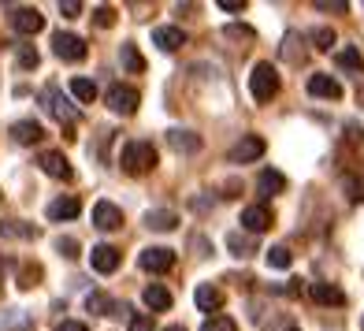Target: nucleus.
<instances>
[{
  "label": "nucleus",
  "mask_w": 364,
  "mask_h": 331,
  "mask_svg": "<svg viewBox=\"0 0 364 331\" xmlns=\"http://www.w3.org/2000/svg\"><path fill=\"white\" fill-rule=\"evenodd\" d=\"M227 38H253L250 26H227Z\"/></svg>",
  "instance_id": "nucleus-40"
},
{
  "label": "nucleus",
  "mask_w": 364,
  "mask_h": 331,
  "mask_svg": "<svg viewBox=\"0 0 364 331\" xmlns=\"http://www.w3.org/2000/svg\"><path fill=\"white\" fill-rule=\"evenodd\" d=\"M60 15H63V19H78L82 4H78V0H60Z\"/></svg>",
  "instance_id": "nucleus-36"
},
{
  "label": "nucleus",
  "mask_w": 364,
  "mask_h": 331,
  "mask_svg": "<svg viewBox=\"0 0 364 331\" xmlns=\"http://www.w3.org/2000/svg\"><path fill=\"white\" fill-rule=\"evenodd\" d=\"M90 264H93V272H101V275H112L115 268H119V250H115V246H93V253H90Z\"/></svg>",
  "instance_id": "nucleus-15"
},
{
  "label": "nucleus",
  "mask_w": 364,
  "mask_h": 331,
  "mask_svg": "<svg viewBox=\"0 0 364 331\" xmlns=\"http://www.w3.org/2000/svg\"><path fill=\"white\" fill-rule=\"evenodd\" d=\"M119 168H123L127 175H145V172H153V168H156V145L145 142V138L127 142V145L119 149Z\"/></svg>",
  "instance_id": "nucleus-1"
},
{
  "label": "nucleus",
  "mask_w": 364,
  "mask_h": 331,
  "mask_svg": "<svg viewBox=\"0 0 364 331\" xmlns=\"http://www.w3.org/2000/svg\"><path fill=\"white\" fill-rule=\"evenodd\" d=\"M250 93H253V101H260V105H268L272 97L279 93V71L272 68L268 60H260L257 68H253V75H250Z\"/></svg>",
  "instance_id": "nucleus-2"
},
{
  "label": "nucleus",
  "mask_w": 364,
  "mask_h": 331,
  "mask_svg": "<svg viewBox=\"0 0 364 331\" xmlns=\"http://www.w3.org/2000/svg\"><path fill=\"white\" fill-rule=\"evenodd\" d=\"M264 138L260 135H245L235 149H230V164H253V160H260L264 157Z\"/></svg>",
  "instance_id": "nucleus-9"
},
{
  "label": "nucleus",
  "mask_w": 364,
  "mask_h": 331,
  "mask_svg": "<svg viewBox=\"0 0 364 331\" xmlns=\"http://www.w3.org/2000/svg\"><path fill=\"white\" fill-rule=\"evenodd\" d=\"M86 309L93 312V317H115V312H130L127 305H119L115 298H108V294H101V290H93V294L86 298Z\"/></svg>",
  "instance_id": "nucleus-16"
},
{
  "label": "nucleus",
  "mask_w": 364,
  "mask_h": 331,
  "mask_svg": "<svg viewBox=\"0 0 364 331\" xmlns=\"http://www.w3.org/2000/svg\"><path fill=\"white\" fill-rule=\"evenodd\" d=\"M41 105H45L48 115H56V120H60V123H68V127L78 120V108L60 93V86H45V90H41Z\"/></svg>",
  "instance_id": "nucleus-4"
},
{
  "label": "nucleus",
  "mask_w": 364,
  "mask_h": 331,
  "mask_svg": "<svg viewBox=\"0 0 364 331\" xmlns=\"http://www.w3.org/2000/svg\"><path fill=\"white\" fill-rule=\"evenodd\" d=\"M56 253L68 257V261H75V257H78V238H63V235H60V238H56Z\"/></svg>",
  "instance_id": "nucleus-32"
},
{
  "label": "nucleus",
  "mask_w": 364,
  "mask_h": 331,
  "mask_svg": "<svg viewBox=\"0 0 364 331\" xmlns=\"http://www.w3.org/2000/svg\"><path fill=\"white\" fill-rule=\"evenodd\" d=\"M141 302L153 309V312H168V309H171V290L164 287V283H149V287L141 290Z\"/></svg>",
  "instance_id": "nucleus-18"
},
{
  "label": "nucleus",
  "mask_w": 364,
  "mask_h": 331,
  "mask_svg": "<svg viewBox=\"0 0 364 331\" xmlns=\"http://www.w3.org/2000/svg\"><path fill=\"white\" fill-rule=\"evenodd\" d=\"M38 168L48 175V179H63V183H68V179L75 175V168H71V160L60 153V149H45V153H38Z\"/></svg>",
  "instance_id": "nucleus-7"
},
{
  "label": "nucleus",
  "mask_w": 364,
  "mask_h": 331,
  "mask_svg": "<svg viewBox=\"0 0 364 331\" xmlns=\"http://www.w3.org/2000/svg\"><path fill=\"white\" fill-rule=\"evenodd\" d=\"M138 264H141V272L164 275V272L175 268V250H168V246H149V250L138 253Z\"/></svg>",
  "instance_id": "nucleus-6"
},
{
  "label": "nucleus",
  "mask_w": 364,
  "mask_h": 331,
  "mask_svg": "<svg viewBox=\"0 0 364 331\" xmlns=\"http://www.w3.org/2000/svg\"><path fill=\"white\" fill-rule=\"evenodd\" d=\"M53 331H86V324H82V320H60Z\"/></svg>",
  "instance_id": "nucleus-39"
},
{
  "label": "nucleus",
  "mask_w": 364,
  "mask_h": 331,
  "mask_svg": "<svg viewBox=\"0 0 364 331\" xmlns=\"http://www.w3.org/2000/svg\"><path fill=\"white\" fill-rule=\"evenodd\" d=\"M227 246H230V253H235V257H250L253 253V242L242 238V235H227Z\"/></svg>",
  "instance_id": "nucleus-30"
},
{
  "label": "nucleus",
  "mask_w": 364,
  "mask_h": 331,
  "mask_svg": "<svg viewBox=\"0 0 364 331\" xmlns=\"http://www.w3.org/2000/svg\"><path fill=\"white\" fill-rule=\"evenodd\" d=\"M127 327L130 331H153V317H149V312H130Z\"/></svg>",
  "instance_id": "nucleus-33"
},
{
  "label": "nucleus",
  "mask_w": 364,
  "mask_h": 331,
  "mask_svg": "<svg viewBox=\"0 0 364 331\" xmlns=\"http://www.w3.org/2000/svg\"><path fill=\"white\" fill-rule=\"evenodd\" d=\"M193 302H197V309H201V312H216L223 305V290L212 287V283H201V287L193 290Z\"/></svg>",
  "instance_id": "nucleus-20"
},
{
  "label": "nucleus",
  "mask_w": 364,
  "mask_h": 331,
  "mask_svg": "<svg viewBox=\"0 0 364 331\" xmlns=\"http://www.w3.org/2000/svg\"><path fill=\"white\" fill-rule=\"evenodd\" d=\"M238 224L250 231V235H260V231H268V227H272V212L264 209V205H245Z\"/></svg>",
  "instance_id": "nucleus-13"
},
{
  "label": "nucleus",
  "mask_w": 364,
  "mask_h": 331,
  "mask_svg": "<svg viewBox=\"0 0 364 331\" xmlns=\"http://www.w3.org/2000/svg\"><path fill=\"white\" fill-rule=\"evenodd\" d=\"M257 190L268 197V194H279V190H287V175L283 172H275V168H264L260 179H257Z\"/></svg>",
  "instance_id": "nucleus-24"
},
{
  "label": "nucleus",
  "mask_w": 364,
  "mask_h": 331,
  "mask_svg": "<svg viewBox=\"0 0 364 331\" xmlns=\"http://www.w3.org/2000/svg\"><path fill=\"white\" fill-rule=\"evenodd\" d=\"M153 45L164 48V53H175V48L186 45V34H182L178 26H156L153 30Z\"/></svg>",
  "instance_id": "nucleus-19"
},
{
  "label": "nucleus",
  "mask_w": 364,
  "mask_h": 331,
  "mask_svg": "<svg viewBox=\"0 0 364 331\" xmlns=\"http://www.w3.org/2000/svg\"><path fill=\"white\" fill-rule=\"evenodd\" d=\"M335 63H338L342 71H353V75H360V68H364V60H360V48H353V45L338 48V53H335Z\"/></svg>",
  "instance_id": "nucleus-25"
},
{
  "label": "nucleus",
  "mask_w": 364,
  "mask_h": 331,
  "mask_svg": "<svg viewBox=\"0 0 364 331\" xmlns=\"http://www.w3.org/2000/svg\"><path fill=\"white\" fill-rule=\"evenodd\" d=\"M71 93H75V101H82V105H93V97H97V82L93 78H71Z\"/></svg>",
  "instance_id": "nucleus-27"
},
{
  "label": "nucleus",
  "mask_w": 364,
  "mask_h": 331,
  "mask_svg": "<svg viewBox=\"0 0 364 331\" xmlns=\"http://www.w3.org/2000/svg\"><path fill=\"white\" fill-rule=\"evenodd\" d=\"M360 324H364V320H360Z\"/></svg>",
  "instance_id": "nucleus-44"
},
{
  "label": "nucleus",
  "mask_w": 364,
  "mask_h": 331,
  "mask_svg": "<svg viewBox=\"0 0 364 331\" xmlns=\"http://www.w3.org/2000/svg\"><path fill=\"white\" fill-rule=\"evenodd\" d=\"M309 41L316 45L320 53H327V48L335 45V30H331V26H316V30H312V34H309Z\"/></svg>",
  "instance_id": "nucleus-29"
},
{
  "label": "nucleus",
  "mask_w": 364,
  "mask_h": 331,
  "mask_svg": "<svg viewBox=\"0 0 364 331\" xmlns=\"http://www.w3.org/2000/svg\"><path fill=\"white\" fill-rule=\"evenodd\" d=\"M309 294H312V302H320V305H342L346 302V294L335 283H309Z\"/></svg>",
  "instance_id": "nucleus-22"
},
{
  "label": "nucleus",
  "mask_w": 364,
  "mask_h": 331,
  "mask_svg": "<svg viewBox=\"0 0 364 331\" xmlns=\"http://www.w3.org/2000/svg\"><path fill=\"white\" fill-rule=\"evenodd\" d=\"M145 227L149 231H175L178 227V212H171V209H149L145 212Z\"/></svg>",
  "instance_id": "nucleus-21"
},
{
  "label": "nucleus",
  "mask_w": 364,
  "mask_h": 331,
  "mask_svg": "<svg viewBox=\"0 0 364 331\" xmlns=\"http://www.w3.org/2000/svg\"><path fill=\"white\" fill-rule=\"evenodd\" d=\"M119 63H123V71H130V75H141L145 71V60H141L134 41H123L119 45Z\"/></svg>",
  "instance_id": "nucleus-23"
},
{
  "label": "nucleus",
  "mask_w": 364,
  "mask_h": 331,
  "mask_svg": "<svg viewBox=\"0 0 364 331\" xmlns=\"http://www.w3.org/2000/svg\"><path fill=\"white\" fill-rule=\"evenodd\" d=\"M201 331H238V324L230 320V317H208L201 324Z\"/></svg>",
  "instance_id": "nucleus-31"
},
{
  "label": "nucleus",
  "mask_w": 364,
  "mask_h": 331,
  "mask_svg": "<svg viewBox=\"0 0 364 331\" xmlns=\"http://www.w3.org/2000/svg\"><path fill=\"white\" fill-rule=\"evenodd\" d=\"M309 93H312V97H323V101H338V97H342V86H338L335 75L316 71V75H309Z\"/></svg>",
  "instance_id": "nucleus-11"
},
{
  "label": "nucleus",
  "mask_w": 364,
  "mask_h": 331,
  "mask_svg": "<svg viewBox=\"0 0 364 331\" xmlns=\"http://www.w3.org/2000/svg\"><path fill=\"white\" fill-rule=\"evenodd\" d=\"M19 68H23V71L38 68V53H34V48H26V45L19 48Z\"/></svg>",
  "instance_id": "nucleus-37"
},
{
  "label": "nucleus",
  "mask_w": 364,
  "mask_h": 331,
  "mask_svg": "<svg viewBox=\"0 0 364 331\" xmlns=\"http://www.w3.org/2000/svg\"><path fill=\"white\" fill-rule=\"evenodd\" d=\"M11 26H15V34H23V38H34L45 30V15L38 8H15L11 11Z\"/></svg>",
  "instance_id": "nucleus-8"
},
{
  "label": "nucleus",
  "mask_w": 364,
  "mask_h": 331,
  "mask_svg": "<svg viewBox=\"0 0 364 331\" xmlns=\"http://www.w3.org/2000/svg\"><path fill=\"white\" fill-rule=\"evenodd\" d=\"M264 261H268V268H279V272H287L290 264H294V257H290L287 246H272V250L264 253Z\"/></svg>",
  "instance_id": "nucleus-28"
},
{
  "label": "nucleus",
  "mask_w": 364,
  "mask_h": 331,
  "mask_svg": "<svg viewBox=\"0 0 364 331\" xmlns=\"http://www.w3.org/2000/svg\"><path fill=\"white\" fill-rule=\"evenodd\" d=\"M8 135H11V142H19V145H34V142L45 138V127L38 120H19V123L8 127Z\"/></svg>",
  "instance_id": "nucleus-14"
},
{
  "label": "nucleus",
  "mask_w": 364,
  "mask_h": 331,
  "mask_svg": "<svg viewBox=\"0 0 364 331\" xmlns=\"http://www.w3.org/2000/svg\"><path fill=\"white\" fill-rule=\"evenodd\" d=\"M287 331H301V327H287Z\"/></svg>",
  "instance_id": "nucleus-43"
},
{
  "label": "nucleus",
  "mask_w": 364,
  "mask_h": 331,
  "mask_svg": "<svg viewBox=\"0 0 364 331\" xmlns=\"http://www.w3.org/2000/svg\"><path fill=\"white\" fill-rule=\"evenodd\" d=\"M93 227L97 231H119L123 227V209L112 201H97L93 205Z\"/></svg>",
  "instance_id": "nucleus-10"
},
{
  "label": "nucleus",
  "mask_w": 364,
  "mask_h": 331,
  "mask_svg": "<svg viewBox=\"0 0 364 331\" xmlns=\"http://www.w3.org/2000/svg\"><path fill=\"white\" fill-rule=\"evenodd\" d=\"M164 331H186V327H182V324H171V327H164Z\"/></svg>",
  "instance_id": "nucleus-42"
},
{
  "label": "nucleus",
  "mask_w": 364,
  "mask_h": 331,
  "mask_svg": "<svg viewBox=\"0 0 364 331\" xmlns=\"http://www.w3.org/2000/svg\"><path fill=\"white\" fill-rule=\"evenodd\" d=\"M78 209H82V205H78V197L68 194V197H56V201H48L45 212H48V220H53V224H63V220H75V216H78Z\"/></svg>",
  "instance_id": "nucleus-17"
},
{
  "label": "nucleus",
  "mask_w": 364,
  "mask_h": 331,
  "mask_svg": "<svg viewBox=\"0 0 364 331\" xmlns=\"http://www.w3.org/2000/svg\"><path fill=\"white\" fill-rule=\"evenodd\" d=\"M316 8H320V11H338V15H342V11H350V4H346V0H335V4H327V0H316Z\"/></svg>",
  "instance_id": "nucleus-38"
},
{
  "label": "nucleus",
  "mask_w": 364,
  "mask_h": 331,
  "mask_svg": "<svg viewBox=\"0 0 364 331\" xmlns=\"http://www.w3.org/2000/svg\"><path fill=\"white\" fill-rule=\"evenodd\" d=\"M220 8H223V11H242L245 0H220Z\"/></svg>",
  "instance_id": "nucleus-41"
},
{
  "label": "nucleus",
  "mask_w": 364,
  "mask_h": 331,
  "mask_svg": "<svg viewBox=\"0 0 364 331\" xmlns=\"http://www.w3.org/2000/svg\"><path fill=\"white\" fill-rule=\"evenodd\" d=\"M93 23H97V26H112V23H115V8H108V4L97 8V11H93Z\"/></svg>",
  "instance_id": "nucleus-35"
},
{
  "label": "nucleus",
  "mask_w": 364,
  "mask_h": 331,
  "mask_svg": "<svg viewBox=\"0 0 364 331\" xmlns=\"http://www.w3.org/2000/svg\"><path fill=\"white\" fill-rule=\"evenodd\" d=\"M105 105L115 112V115H134L138 105H141V93L134 86H123V82H112L105 90Z\"/></svg>",
  "instance_id": "nucleus-3"
},
{
  "label": "nucleus",
  "mask_w": 364,
  "mask_h": 331,
  "mask_svg": "<svg viewBox=\"0 0 364 331\" xmlns=\"http://www.w3.org/2000/svg\"><path fill=\"white\" fill-rule=\"evenodd\" d=\"M53 53L63 60V63H82L86 60V41H82L78 34H68V30H60V34H53Z\"/></svg>",
  "instance_id": "nucleus-5"
},
{
  "label": "nucleus",
  "mask_w": 364,
  "mask_h": 331,
  "mask_svg": "<svg viewBox=\"0 0 364 331\" xmlns=\"http://www.w3.org/2000/svg\"><path fill=\"white\" fill-rule=\"evenodd\" d=\"M346 197L350 201H364V179H346Z\"/></svg>",
  "instance_id": "nucleus-34"
},
{
  "label": "nucleus",
  "mask_w": 364,
  "mask_h": 331,
  "mask_svg": "<svg viewBox=\"0 0 364 331\" xmlns=\"http://www.w3.org/2000/svg\"><path fill=\"white\" fill-rule=\"evenodd\" d=\"M168 145L175 149V153H201V135L197 130H182V127H171L168 130Z\"/></svg>",
  "instance_id": "nucleus-12"
},
{
  "label": "nucleus",
  "mask_w": 364,
  "mask_h": 331,
  "mask_svg": "<svg viewBox=\"0 0 364 331\" xmlns=\"http://www.w3.org/2000/svg\"><path fill=\"white\" fill-rule=\"evenodd\" d=\"M0 235L4 238H38V227H30L23 220H4L0 224Z\"/></svg>",
  "instance_id": "nucleus-26"
}]
</instances>
